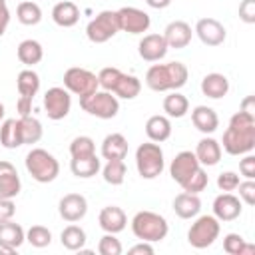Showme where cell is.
Returning a JSON list of instances; mask_svg holds the SVG:
<instances>
[{"mask_svg": "<svg viewBox=\"0 0 255 255\" xmlns=\"http://www.w3.org/2000/svg\"><path fill=\"white\" fill-rule=\"evenodd\" d=\"M221 149L229 155H245L255 149V116L247 112H235L223 131Z\"/></svg>", "mask_w": 255, "mask_h": 255, "instance_id": "obj_1", "label": "cell"}, {"mask_svg": "<svg viewBox=\"0 0 255 255\" xmlns=\"http://www.w3.org/2000/svg\"><path fill=\"white\" fill-rule=\"evenodd\" d=\"M189 70L181 62L153 64L145 72V86L153 92H173L187 84Z\"/></svg>", "mask_w": 255, "mask_h": 255, "instance_id": "obj_2", "label": "cell"}, {"mask_svg": "<svg viewBox=\"0 0 255 255\" xmlns=\"http://www.w3.org/2000/svg\"><path fill=\"white\" fill-rule=\"evenodd\" d=\"M167 231H169L167 219L155 211L143 209L131 217V233L139 241H147V243L161 241V239H165Z\"/></svg>", "mask_w": 255, "mask_h": 255, "instance_id": "obj_3", "label": "cell"}, {"mask_svg": "<svg viewBox=\"0 0 255 255\" xmlns=\"http://www.w3.org/2000/svg\"><path fill=\"white\" fill-rule=\"evenodd\" d=\"M24 165H26V171L32 175V179L38 181V183H50L60 173L58 159L50 151H46L42 147H32L26 153Z\"/></svg>", "mask_w": 255, "mask_h": 255, "instance_id": "obj_4", "label": "cell"}, {"mask_svg": "<svg viewBox=\"0 0 255 255\" xmlns=\"http://www.w3.org/2000/svg\"><path fill=\"white\" fill-rule=\"evenodd\" d=\"M135 167H137L139 177L143 179H155L157 175H161L165 167V159H163V149L159 147V143L155 141L139 143L135 149Z\"/></svg>", "mask_w": 255, "mask_h": 255, "instance_id": "obj_5", "label": "cell"}, {"mask_svg": "<svg viewBox=\"0 0 255 255\" xmlns=\"http://www.w3.org/2000/svg\"><path fill=\"white\" fill-rule=\"evenodd\" d=\"M80 108H82L84 112H88L90 116H94V118L112 120V118H116L118 112H120V100H118L112 92L96 90L94 94L80 98Z\"/></svg>", "mask_w": 255, "mask_h": 255, "instance_id": "obj_6", "label": "cell"}, {"mask_svg": "<svg viewBox=\"0 0 255 255\" xmlns=\"http://www.w3.org/2000/svg\"><path fill=\"white\" fill-rule=\"evenodd\" d=\"M219 231H221V221L215 215H199L187 231V243L195 249H205L215 243Z\"/></svg>", "mask_w": 255, "mask_h": 255, "instance_id": "obj_7", "label": "cell"}, {"mask_svg": "<svg viewBox=\"0 0 255 255\" xmlns=\"http://www.w3.org/2000/svg\"><path fill=\"white\" fill-rule=\"evenodd\" d=\"M120 32L118 10H102L96 18H92L86 26V36L94 44H104Z\"/></svg>", "mask_w": 255, "mask_h": 255, "instance_id": "obj_8", "label": "cell"}, {"mask_svg": "<svg viewBox=\"0 0 255 255\" xmlns=\"http://www.w3.org/2000/svg\"><path fill=\"white\" fill-rule=\"evenodd\" d=\"M64 88L78 96V98H84V96H90L94 94L100 84H98V76L86 68H80V66H74V68H68L64 72Z\"/></svg>", "mask_w": 255, "mask_h": 255, "instance_id": "obj_9", "label": "cell"}, {"mask_svg": "<svg viewBox=\"0 0 255 255\" xmlns=\"http://www.w3.org/2000/svg\"><path fill=\"white\" fill-rule=\"evenodd\" d=\"M70 108H72V96L66 88L54 86L44 94V112L50 120L54 122L64 120L70 114Z\"/></svg>", "mask_w": 255, "mask_h": 255, "instance_id": "obj_10", "label": "cell"}, {"mask_svg": "<svg viewBox=\"0 0 255 255\" xmlns=\"http://www.w3.org/2000/svg\"><path fill=\"white\" fill-rule=\"evenodd\" d=\"M118 20H120V30L128 34H143L149 30V14L135 8V6H124L118 10Z\"/></svg>", "mask_w": 255, "mask_h": 255, "instance_id": "obj_11", "label": "cell"}, {"mask_svg": "<svg viewBox=\"0 0 255 255\" xmlns=\"http://www.w3.org/2000/svg\"><path fill=\"white\" fill-rule=\"evenodd\" d=\"M199 167H201V163L197 161L195 153L189 151V149H183V151H179L171 159V163H169V175H171V179L175 183L183 185Z\"/></svg>", "mask_w": 255, "mask_h": 255, "instance_id": "obj_12", "label": "cell"}, {"mask_svg": "<svg viewBox=\"0 0 255 255\" xmlns=\"http://www.w3.org/2000/svg\"><path fill=\"white\" fill-rule=\"evenodd\" d=\"M58 213L64 221L76 223L88 213V199L82 193H66L58 203Z\"/></svg>", "mask_w": 255, "mask_h": 255, "instance_id": "obj_13", "label": "cell"}, {"mask_svg": "<svg viewBox=\"0 0 255 255\" xmlns=\"http://www.w3.org/2000/svg\"><path fill=\"white\" fill-rule=\"evenodd\" d=\"M195 34L205 46H221L227 38L225 26L215 18H199L195 24Z\"/></svg>", "mask_w": 255, "mask_h": 255, "instance_id": "obj_14", "label": "cell"}, {"mask_svg": "<svg viewBox=\"0 0 255 255\" xmlns=\"http://www.w3.org/2000/svg\"><path fill=\"white\" fill-rule=\"evenodd\" d=\"M243 211V201L231 191H223L213 199V215L219 221H235Z\"/></svg>", "mask_w": 255, "mask_h": 255, "instance_id": "obj_15", "label": "cell"}, {"mask_svg": "<svg viewBox=\"0 0 255 255\" xmlns=\"http://www.w3.org/2000/svg\"><path fill=\"white\" fill-rule=\"evenodd\" d=\"M26 241V231L12 219L0 221V253H14Z\"/></svg>", "mask_w": 255, "mask_h": 255, "instance_id": "obj_16", "label": "cell"}, {"mask_svg": "<svg viewBox=\"0 0 255 255\" xmlns=\"http://www.w3.org/2000/svg\"><path fill=\"white\" fill-rule=\"evenodd\" d=\"M167 44L163 34H145L137 44V54L145 62H159L167 54Z\"/></svg>", "mask_w": 255, "mask_h": 255, "instance_id": "obj_17", "label": "cell"}, {"mask_svg": "<svg viewBox=\"0 0 255 255\" xmlns=\"http://www.w3.org/2000/svg\"><path fill=\"white\" fill-rule=\"evenodd\" d=\"M20 189H22V181H20L18 169L10 161L0 159V195L14 199L18 197Z\"/></svg>", "mask_w": 255, "mask_h": 255, "instance_id": "obj_18", "label": "cell"}, {"mask_svg": "<svg viewBox=\"0 0 255 255\" xmlns=\"http://www.w3.org/2000/svg\"><path fill=\"white\" fill-rule=\"evenodd\" d=\"M191 36H193L191 26L187 22H183V20H173L163 30V38H165L167 48H175V50L185 48L191 42Z\"/></svg>", "mask_w": 255, "mask_h": 255, "instance_id": "obj_19", "label": "cell"}, {"mask_svg": "<svg viewBox=\"0 0 255 255\" xmlns=\"http://www.w3.org/2000/svg\"><path fill=\"white\" fill-rule=\"evenodd\" d=\"M98 223H100V227L106 233H120V231L126 229L128 217H126V213H124L122 207H118V205H106L100 211V215H98Z\"/></svg>", "mask_w": 255, "mask_h": 255, "instance_id": "obj_20", "label": "cell"}, {"mask_svg": "<svg viewBox=\"0 0 255 255\" xmlns=\"http://www.w3.org/2000/svg\"><path fill=\"white\" fill-rule=\"evenodd\" d=\"M193 153H195L197 161H199L203 167H211V165H217V163H219L223 149H221V143H219L217 139L205 135V137H201V139L197 141Z\"/></svg>", "mask_w": 255, "mask_h": 255, "instance_id": "obj_21", "label": "cell"}, {"mask_svg": "<svg viewBox=\"0 0 255 255\" xmlns=\"http://www.w3.org/2000/svg\"><path fill=\"white\" fill-rule=\"evenodd\" d=\"M229 92V80L227 76L219 74V72H211L207 76H203L201 80V94L211 98V100H221L225 98Z\"/></svg>", "mask_w": 255, "mask_h": 255, "instance_id": "obj_22", "label": "cell"}, {"mask_svg": "<svg viewBox=\"0 0 255 255\" xmlns=\"http://www.w3.org/2000/svg\"><path fill=\"white\" fill-rule=\"evenodd\" d=\"M191 122L201 133H213L219 128V118L213 108L209 106H195L191 110Z\"/></svg>", "mask_w": 255, "mask_h": 255, "instance_id": "obj_23", "label": "cell"}, {"mask_svg": "<svg viewBox=\"0 0 255 255\" xmlns=\"http://www.w3.org/2000/svg\"><path fill=\"white\" fill-rule=\"evenodd\" d=\"M173 211L181 219L197 217L199 211H201V199H199V195L197 193H187V191L175 195V199H173Z\"/></svg>", "mask_w": 255, "mask_h": 255, "instance_id": "obj_24", "label": "cell"}, {"mask_svg": "<svg viewBox=\"0 0 255 255\" xmlns=\"http://www.w3.org/2000/svg\"><path fill=\"white\" fill-rule=\"evenodd\" d=\"M52 20L60 28H72L80 20V8L70 0H62L52 8Z\"/></svg>", "mask_w": 255, "mask_h": 255, "instance_id": "obj_25", "label": "cell"}, {"mask_svg": "<svg viewBox=\"0 0 255 255\" xmlns=\"http://www.w3.org/2000/svg\"><path fill=\"white\" fill-rule=\"evenodd\" d=\"M145 135L149 137V141H155V143H161L165 141L169 135H171V122L167 116H151L147 118L145 122Z\"/></svg>", "mask_w": 255, "mask_h": 255, "instance_id": "obj_26", "label": "cell"}, {"mask_svg": "<svg viewBox=\"0 0 255 255\" xmlns=\"http://www.w3.org/2000/svg\"><path fill=\"white\" fill-rule=\"evenodd\" d=\"M102 157L104 159H126L128 155V139L122 133H108L102 141Z\"/></svg>", "mask_w": 255, "mask_h": 255, "instance_id": "obj_27", "label": "cell"}, {"mask_svg": "<svg viewBox=\"0 0 255 255\" xmlns=\"http://www.w3.org/2000/svg\"><path fill=\"white\" fill-rule=\"evenodd\" d=\"M70 169H72V173H74L76 177H80V179H90V177H94V175L102 169V161H100V157H98L96 153L86 155V157H72Z\"/></svg>", "mask_w": 255, "mask_h": 255, "instance_id": "obj_28", "label": "cell"}, {"mask_svg": "<svg viewBox=\"0 0 255 255\" xmlns=\"http://www.w3.org/2000/svg\"><path fill=\"white\" fill-rule=\"evenodd\" d=\"M16 56H18V60H20L24 66H30V68H32V66H36V64L42 62V58H44V48H42V44H40L38 40L28 38V40H22V42L18 44Z\"/></svg>", "mask_w": 255, "mask_h": 255, "instance_id": "obj_29", "label": "cell"}, {"mask_svg": "<svg viewBox=\"0 0 255 255\" xmlns=\"http://www.w3.org/2000/svg\"><path fill=\"white\" fill-rule=\"evenodd\" d=\"M0 143L6 149H16L22 145V133H20V122L16 118L2 120L0 124Z\"/></svg>", "mask_w": 255, "mask_h": 255, "instance_id": "obj_30", "label": "cell"}, {"mask_svg": "<svg viewBox=\"0 0 255 255\" xmlns=\"http://www.w3.org/2000/svg\"><path fill=\"white\" fill-rule=\"evenodd\" d=\"M163 112L167 118H183L189 112V100L177 90H173L163 98Z\"/></svg>", "mask_w": 255, "mask_h": 255, "instance_id": "obj_31", "label": "cell"}, {"mask_svg": "<svg viewBox=\"0 0 255 255\" xmlns=\"http://www.w3.org/2000/svg\"><path fill=\"white\" fill-rule=\"evenodd\" d=\"M141 92V82L139 78L131 76V74H122V78L118 80L116 88H114V96L116 98H122V100H133L137 98Z\"/></svg>", "mask_w": 255, "mask_h": 255, "instance_id": "obj_32", "label": "cell"}, {"mask_svg": "<svg viewBox=\"0 0 255 255\" xmlns=\"http://www.w3.org/2000/svg\"><path fill=\"white\" fill-rule=\"evenodd\" d=\"M18 122H20L22 145H32V143H38L42 139L44 128H42L40 120H36L32 116H26V118H18Z\"/></svg>", "mask_w": 255, "mask_h": 255, "instance_id": "obj_33", "label": "cell"}, {"mask_svg": "<svg viewBox=\"0 0 255 255\" xmlns=\"http://www.w3.org/2000/svg\"><path fill=\"white\" fill-rule=\"evenodd\" d=\"M16 90L20 96H28V98H34L40 90V76L32 70V68H26L18 74L16 78Z\"/></svg>", "mask_w": 255, "mask_h": 255, "instance_id": "obj_34", "label": "cell"}, {"mask_svg": "<svg viewBox=\"0 0 255 255\" xmlns=\"http://www.w3.org/2000/svg\"><path fill=\"white\" fill-rule=\"evenodd\" d=\"M86 231L76 225V223H70L68 227H64V231L60 233V241L62 245L68 249V251H80L84 245H86Z\"/></svg>", "mask_w": 255, "mask_h": 255, "instance_id": "obj_35", "label": "cell"}, {"mask_svg": "<svg viewBox=\"0 0 255 255\" xmlns=\"http://www.w3.org/2000/svg\"><path fill=\"white\" fill-rule=\"evenodd\" d=\"M16 18L24 26H36L42 20V8L32 0H22L16 6Z\"/></svg>", "mask_w": 255, "mask_h": 255, "instance_id": "obj_36", "label": "cell"}, {"mask_svg": "<svg viewBox=\"0 0 255 255\" xmlns=\"http://www.w3.org/2000/svg\"><path fill=\"white\" fill-rule=\"evenodd\" d=\"M126 173L128 169H126L124 159H108L106 165L102 167V177L110 185H122L126 179Z\"/></svg>", "mask_w": 255, "mask_h": 255, "instance_id": "obj_37", "label": "cell"}, {"mask_svg": "<svg viewBox=\"0 0 255 255\" xmlns=\"http://www.w3.org/2000/svg\"><path fill=\"white\" fill-rule=\"evenodd\" d=\"M223 251L229 255H249L255 253V245L247 243L239 233H227L223 237Z\"/></svg>", "mask_w": 255, "mask_h": 255, "instance_id": "obj_38", "label": "cell"}, {"mask_svg": "<svg viewBox=\"0 0 255 255\" xmlns=\"http://www.w3.org/2000/svg\"><path fill=\"white\" fill-rule=\"evenodd\" d=\"M26 241L36 247V249H42V247H48L52 243V231L44 225H32L28 231H26Z\"/></svg>", "mask_w": 255, "mask_h": 255, "instance_id": "obj_39", "label": "cell"}, {"mask_svg": "<svg viewBox=\"0 0 255 255\" xmlns=\"http://www.w3.org/2000/svg\"><path fill=\"white\" fill-rule=\"evenodd\" d=\"M96 153V143L90 135H78L70 143V155L72 157H86Z\"/></svg>", "mask_w": 255, "mask_h": 255, "instance_id": "obj_40", "label": "cell"}, {"mask_svg": "<svg viewBox=\"0 0 255 255\" xmlns=\"http://www.w3.org/2000/svg\"><path fill=\"white\" fill-rule=\"evenodd\" d=\"M122 74H124V72H122L120 68H114V66L102 68L100 74H98V84H100V88L106 90V92H114V88H116L118 80L122 78Z\"/></svg>", "mask_w": 255, "mask_h": 255, "instance_id": "obj_41", "label": "cell"}, {"mask_svg": "<svg viewBox=\"0 0 255 255\" xmlns=\"http://www.w3.org/2000/svg\"><path fill=\"white\" fill-rule=\"evenodd\" d=\"M207 183H209V175L205 173V169H203V165H201V167L181 185V189L187 191V193H197V195H199V193L207 187Z\"/></svg>", "mask_w": 255, "mask_h": 255, "instance_id": "obj_42", "label": "cell"}, {"mask_svg": "<svg viewBox=\"0 0 255 255\" xmlns=\"http://www.w3.org/2000/svg\"><path fill=\"white\" fill-rule=\"evenodd\" d=\"M124 247L120 243V239L116 237V233H106L100 241H98V253L100 255H122Z\"/></svg>", "mask_w": 255, "mask_h": 255, "instance_id": "obj_43", "label": "cell"}, {"mask_svg": "<svg viewBox=\"0 0 255 255\" xmlns=\"http://www.w3.org/2000/svg\"><path fill=\"white\" fill-rule=\"evenodd\" d=\"M239 173H235V171H221L219 175H217V187L221 189V191H235L237 189V185H239Z\"/></svg>", "mask_w": 255, "mask_h": 255, "instance_id": "obj_44", "label": "cell"}, {"mask_svg": "<svg viewBox=\"0 0 255 255\" xmlns=\"http://www.w3.org/2000/svg\"><path fill=\"white\" fill-rule=\"evenodd\" d=\"M239 189V199L247 205H255V181L253 179H245V181H239L237 185Z\"/></svg>", "mask_w": 255, "mask_h": 255, "instance_id": "obj_45", "label": "cell"}, {"mask_svg": "<svg viewBox=\"0 0 255 255\" xmlns=\"http://www.w3.org/2000/svg\"><path fill=\"white\" fill-rule=\"evenodd\" d=\"M239 173L245 179H253L255 177V155L245 153V157L239 159Z\"/></svg>", "mask_w": 255, "mask_h": 255, "instance_id": "obj_46", "label": "cell"}, {"mask_svg": "<svg viewBox=\"0 0 255 255\" xmlns=\"http://www.w3.org/2000/svg\"><path fill=\"white\" fill-rule=\"evenodd\" d=\"M239 18L245 24H253L255 22V0H241V4H239Z\"/></svg>", "mask_w": 255, "mask_h": 255, "instance_id": "obj_47", "label": "cell"}, {"mask_svg": "<svg viewBox=\"0 0 255 255\" xmlns=\"http://www.w3.org/2000/svg\"><path fill=\"white\" fill-rule=\"evenodd\" d=\"M16 213V205H14V199H8V197H2L0 195V221H6V219H12Z\"/></svg>", "mask_w": 255, "mask_h": 255, "instance_id": "obj_48", "label": "cell"}, {"mask_svg": "<svg viewBox=\"0 0 255 255\" xmlns=\"http://www.w3.org/2000/svg\"><path fill=\"white\" fill-rule=\"evenodd\" d=\"M32 100H34V98H28V96H20V98H18L16 110H18V116H20V118L32 116Z\"/></svg>", "mask_w": 255, "mask_h": 255, "instance_id": "obj_49", "label": "cell"}, {"mask_svg": "<svg viewBox=\"0 0 255 255\" xmlns=\"http://www.w3.org/2000/svg\"><path fill=\"white\" fill-rule=\"evenodd\" d=\"M128 253H129V255H139V253H143V255H153V247H151V243L141 241V243L133 245V247H131Z\"/></svg>", "mask_w": 255, "mask_h": 255, "instance_id": "obj_50", "label": "cell"}, {"mask_svg": "<svg viewBox=\"0 0 255 255\" xmlns=\"http://www.w3.org/2000/svg\"><path fill=\"white\" fill-rule=\"evenodd\" d=\"M239 110L255 116V98H253V96H247V98L241 102V108H239Z\"/></svg>", "mask_w": 255, "mask_h": 255, "instance_id": "obj_51", "label": "cell"}, {"mask_svg": "<svg viewBox=\"0 0 255 255\" xmlns=\"http://www.w3.org/2000/svg\"><path fill=\"white\" fill-rule=\"evenodd\" d=\"M8 22H10V10H8V8H6V10H0V38L4 36Z\"/></svg>", "mask_w": 255, "mask_h": 255, "instance_id": "obj_52", "label": "cell"}, {"mask_svg": "<svg viewBox=\"0 0 255 255\" xmlns=\"http://www.w3.org/2000/svg\"><path fill=\"white\" fill-rule=\"evenodd\" d=\"M145 4H147L149 8H155V10H163V8H167V6L171 4V0H145Z\"/></svg>", "mask_w": 255, "mask_h": 255, "instance_id": "obj_53", "label": "cell"}, {"mask_svg": "<svg viewBox=\"0 0 255 255\" xmlns=\"http://www.w3.org/2000/svg\"><path fill=\"white\" fill-rule=\"evenodd\" d=\"M4 114H6V112H4V104L0 102V124H2V120H4Z\"/></svg>", "mask_w": 255, "mask_h": 255, "instance_id": "obj_54", "label": "cell"}, {"mask_svg": "<svg viewBox=\"0 0 255 255\" xmlns=\"http://www.w3.org/2000/svg\"><path fill=\"white\" fill-rule=\"evenodd\" d=\"M8 6H6V0H0V10H6Z\"/></svg>", "mask_w": 255, "mask_h": 255, "instance_id": "obj_55", "label": "cell"}, {"mask_svg": "<svg viewBox=\"0 0 255 255\" xmlns=\"http://www.w3.org/2000/svg\"><path fill=\"white\" fill-rule=\"evenodd\" d=\"M20 2H22V0H20Z\"/></svg>", "mask_w": 255, "mask_h": 255, "instance_id": "obj_56", "label": "cell"}]
</instances>
